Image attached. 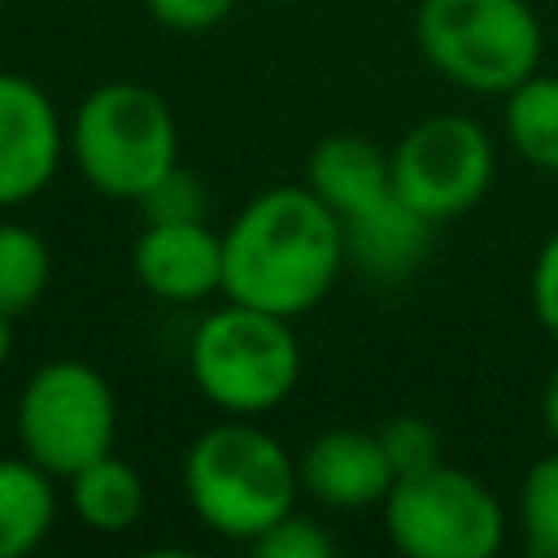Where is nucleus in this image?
Here are the masks:
<instances>
[{"mask_svg": "<svg viewBox=\"0 0 558 558\" xmlns=\"http://www.w3.org/2000/svg\"><path fill=\"white\" fill-rule=\"evenodd\" d=\"M140 205L144 218H205V187L192 170L174 166Z\"/></svg>", "mask_w": 558, "mask_h": 558, "instance_id": "nucleus-20", "label": "nucleus"}, {"mask_svg": "<svg viewBox=\"0 0 558 558\" xmlns=\"http://www.w3.org/2000/svg\"><path fill=\"white\" fill-rule=\"evenodd\" d=\"M379 440H384V453H388L397 480L401 475H414V471H423L432 462H440V432L423 414H397V418H388L379 427Z\"/></svg>", "mask_w": 558, "mask_h": 558, "instance_id": "nucleus-19", "label": "nucleus"}, {"mask_svg": "<svg viewBox=\"0 0 558 558\" xmlns=\"http://www.w3.org/2000/svg\"><path fill=\"white\" fill-rule=\"evenodd\" d=\"M527 301H532L536 323L558 340V227L536 248V262L527 275Z\"/></svg>", "mask_w": 558, "mask_h": 558, "instance_id": "nucleus-21", "label": "nucleus"}, {"mask_svg": "<svg viewBox=\"0 0 558 558\" xmlns=\"http://www.w3.org/2000/svg\"><path fill=\"white\" fill-rule=\"evenodd\" d=\"M296 466H301V493H310L318 506H331V510L379 506L397 484V471L384 453L379 432H366V427L318 432L296 458Z\"/></svg>", "mask_w": 558, "mask_h": 558, "instance_id": "nucleus-12", "label": "nucleus"}, {"mask_svg": "<svg viewBox=\"0 0 558 558\" xmlns=\"http://www.w3.org/2000/svg\"><path fill=\"white\" fill-rule=\"evenodd\" d=\"M296 458L253 418L227 414L183 453V497L214 536L253 545L270 523L296 510Z\"/></svg>", "mask_w": 558, "mask_h": 558, "instance_id": "nucleus-2", "label": "nucleus"}, {"mask_svg": "<svg viewBox=\"0 0 558 558\" xmlns=\"http://www.w3.org/2000/svg\"><path fill=\"white\" fill-rule=\"evenodd\" d=\"M414 44L445 83L480 96H506L545 57V31L527 0H418Z\"/></svg>", "mask_w": 558, "mask_h": 558, "instance_id": "nucleus-6", "label": "nucleus"}, {"mask_svg": "<svg viewBox=\"0 0 558 558\" xmlns=\"http://www.w3.org/2000/svg\"><path fill=\"white\" fill-rule=\"evenodd\" d=\"M52 283V248L26 222H0V310L22 318Z\"/></svg>", "mask_w": 558, "mask_h": 558, "instance_id": "nucleus-16", "label": "nucleus"}, {"mask_svg": "<svg viewBox=\"0 0 558 558\" xmlns=\"http://www.w3.org/2000/svg\"><path fill=\"white\" fill-rule=\"evenodd\" d=\"M131 270L148 296L166 305H196L222 292V231L205 218H144Z\"/></svg>", "mask_w": 558, "mask_h": 558, "instance_id": "nucleus-11", "label": "nucleus"}, {"mask_svg": "<svg viewBox=\"0 0 558 558\" xmlns=\"http://www.w3.org/2000/svg\"><path fill=\"white\" fill-rule=\"evenodd\" d=\"M65 506L87 532L118 536L140 523L148 506V488H144V475L122 453H105L78 466L74 475H65Z\"/></svg>", "mask_w": 558, "mask_h": 558, "instance_id": "nucleus-14", "label": "nucleus"}, {"mask_svg": "<svg viewBox=\"0 0 558 558\" xmlns=\"http://www.w3.org/2000/svg\"><path fill=\"white\" fill-rule=\"evenodd\" d=\"M275 4H292V0H275Z\"/></svg>", "mask_w": 558, "mask_h": 558, "instance_id": "nucleus-25", "label": "nucleus"}, {"mask_svg": "<svg viewBox=\"0 0 558 558\" xmlns=\"http://www.w3.org/2000/svg\"><path fill=\"white\" fill-rule=\"evenodd\" d=\"M65 157L109 201H144L179 166V122L144 83L92 87L65 122Z\"/></svg>", "mask_w": 558, "mask_h": 558, "instance_id": "nucleus-4", "label": "nucleus"}, {"mask_svg": "<svg viewBox=\"0 0 558 558\" xmlns=\"http://www.w3.org/2000/svg\"><path fill=\"white\" fill-rule=\"evenodd\" d=\"M340 218L310 183H279L248 196L222 231L227 301L301 318L336 288L344 270Z\"/></svg>", "mask_w": 558, "mask_h": 558, "instance_id": "nucleus-1", "label": "nucleus"}, {"mask_svg": "<svg viewBox=\"0 0 558 558\" xmlns=\"http://www.w3.org/2000/svg\"><path fill=\"white\" fill-rule=\"evenodd\" d=\"M13 432L31 462L57 480L113 453L118 397L113 384L83 357H52L35 366L13 405Z\"/></svg>", "mask_w": 558, "mask_h": 558, "instance_id": "nucleus-7", "label": "nucleus"}, {"mask_svg": "<svg viewBox=\"0 0 558 558\" xmlns=\"http://www.w3.org/2000/svg\"><path fill=\"white\" fill-rule=\"evenodd\" d=\"M514 519L532 558H558V449L527 466Z\"/></svg>", "mask_w": 558, "mask_h": 558, "instance_id": "nucleus-17", "label": "nucleus"}, {"mask_svg": "<svg viewBox=\"0 0 558 558\" xmlns=\"http://www.w3.org/2000/svg\"><path fill=\"white\" fill-rule=\"evenodd\" d=\"M305 183L340 218L344 253L371 279H405L427 253L432 222L401 201L388 153L366 135L336 131L318 140L305 166Z\"/></svg>", "mask_w": 558, "mask_h": 558, "instance_id": "nucleus-3", "label": "nucleus"}, {"mask_svg": "<svg viewBox=\"0 0 558 558\" xmlns=\"http://www.w3.org/2000/svg\"><path fill=\"white\" fill-rule=\"evenodd\" d=\"M501 109L510 148L541 174H558V74H527L519 87H510Z\"/></svg>", "mask_w": 558, "mask_h": 558, "instance_id": "nucleus-15", "label": "nucleus"}, {"mask_svg": "<svg viewBox=\"0 0 558 558\" xmlns=\"http://www.w3.org/2000/svg\"><path fill=\"white\" fill-rule=\"evenodd\" d=\"M379 510L392 549L405 558H493L506 541L501 497L445 458L401 475Z\"/></svg>", "mask_w": 558, "mask_h": 558, "instance_id": "nucleus-8", "label": "nucleus"}, {"mask_svg": "<svg viewBox=\"0 0 558 558\" xmlns=\"http://www.w3.org/2000/svg\"><path fill=\"white\" fill-rule=\"evenodd\" d=\"M541 418H545V432L558 445V362H554V371H549V379L541 388Z\"/></svg>", "mask_w": 558, "mask_h": 558, "instance_id": "nucleus-23", "label": "nucleus"}, {"mask_svg": "<svg viewBox=\"0 0 558 558\" xmlns=\"http://www.w3.org/2000/svg\"><path fill=\"white\" fill-rule=\"evenodd\" d=\"M196 392L235 418H257L283 405L301 384V340L292 318L240 301L205 314L187 344Z\"/></svg>", "mask_w": 558, "mask_h": 558, "instance_id": "nucleus-5", "label": "nucleus"}, {"mask_svg": "<svg viewBox=\"0 0 558 558\" xmlns=\"http://www.w3.org/2000/svg\"><path fill=\"white\" fill-rule=\"evenodd\" d=\"M61 514L57 475L26 453L0 458V558L35 554Z\"/></svg>", "mask_w": 558, "mask_h": 558, "instance_id": "nucleus-13", "label": "nucleus"}, {"mask_svg": "<svg viewBox=\"0 0 558 558\" xmlns=\"http://www.w3.org/2000/svg\"><path fill=\"white\" fill-rule=\"evenodd\" d=\"M65 122L52 96L17 74L0 70V209L35 201L61 170Z\"/></svg>", "mask_w": 558, "mask_h": 558, "instance_id": "nucleus-10", "label": "nucleus"}, {"mask_svg": "<svg viewBox=\"0 0 558 558\" xmlns=\"http://www.w3.org/2000/svg\"><path fill=\"white\" fill-rule=\"evenodd\" d=\"M392 183L401 201L423 214L432 227L471 214L497 174L493 135L466 113H432L418 118L388 148Z\"/></svg>", "mask_w": 558, "mask_h": 558, "instance_id": "nucleus-9", "label": "nucleus"}, {"mask_svg": "<svg viewBox=\"0 0 558 558\" xmlns=\"http://www.w3.org/2000/svg\"><path fill=\"white\" fill-rule=\"evenodd\" d=\"M13 340H17V318L0 310V366L13 357Z\"/></svg>", "mask_w": 558, "mask_h": 558, "instance_id": "nucleus-24", "label": "nucleus"}, {"mask_svg": "<svg viewBox=\"0 0 558 558\" xmlns=\"http://www.w3.org/2000/svg\"><path fill=\"white\" fill-rule=\"evenodd\" d=\"M253 554L257 558H331L336 554V536L318 519H310L301 510H288L279 523H270L253 541Z\"/></svg>", "mask_w": 558, "mask_h": 558, "instance_id": "nucleus-18", "label": "nucleus"}, {"mask_svg": "<svg viewBox=\"0 0 558 558\" xmlns=\"http://www.w3.org/2000/svg\"><path fill=\"white\" fill-rule=\"evenodd\" d=\"M144 4L166 31L201 35V31H214L218 22H227L240 0H144Z\"/></svg>", "mask_w": 558, "mask_h": 558, "instance_id": "nucleus-22", "label": "nucleus"}]
</instances>
